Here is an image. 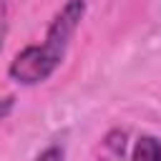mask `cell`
Wrapping results in <instances>:
<instances>
[{
  "label": "cell",
  "instance_id": "obj_4",
  "mask_svg": "<svg viewBox=\"0 0 161 161\" xmlns=\"http://www.w3.org/2000/svg\"><path fill=\"white\" fill-rule=\"evenodd\" d=\"M13 106H15V96H3V98H0V123L10 116Z\"/></svg>",
  "mask_w": 161,
  "mask_h": 161
},
{
  "label": "cell",
  "instance_id": "obj_5",
  "mask_svg": "<svg viewBox=\"0 0 161 161\" xmlns=\"http://www.w3.org/2000/svg\"><path fill=\"white\" fill-rule=\"evenodd\" d=\"M5 28H8V20H5V8L0 5V48H3V38H5Z\"/></svg>",
  "mask_w": 161,
  "mask_h": 161
},
{
  "label": "cell",
  "instance_id": "obj_1",
  "mask_svg": "<svg viewBox=\"0 0 161 161\" xmlns=\"http://www.w3.org/2000/svg\"><path fill=\"white\" fill-rule=\"evenodd\" d=\"M86 15V0H65L60 10L53 15L43 43L23 48L8 65V75L20 86H38L45 83L63 63L70 40Z\"/></svg>",
  "mask_w": 161,
  "mask_h": 161
},
{
  "label": "cell",
  "instance_id": "obj_2",
  "mask_svg": "<svg viewBox=\"0 0 161 161\" xmlns=\"http://www.w3.org/2000/svg\"><path fill=\"white\" fill-rule=\"evenodd\" d=\"M131 161H161V141L156 136H138L133 151H131Z\"/></svg>",
  "mask_w": 161,
  "mask_h": 161
},
{
  "label": "cell",
  "instance_id": "obj_3",
  "mask_svg": "<svg viewBox=\"0 0 161 161\" xmlns=\"http://www.w3.org/2000/svg\"><path fill=\"white\" fill-rule=\"evenodd\" d=\"M35 161H65V151H63L58 143H53V146L43 148V151L35 156Z\"/></svg>",
  "mask_w": 161,
  "mask_h": 161
}]
</instances>
